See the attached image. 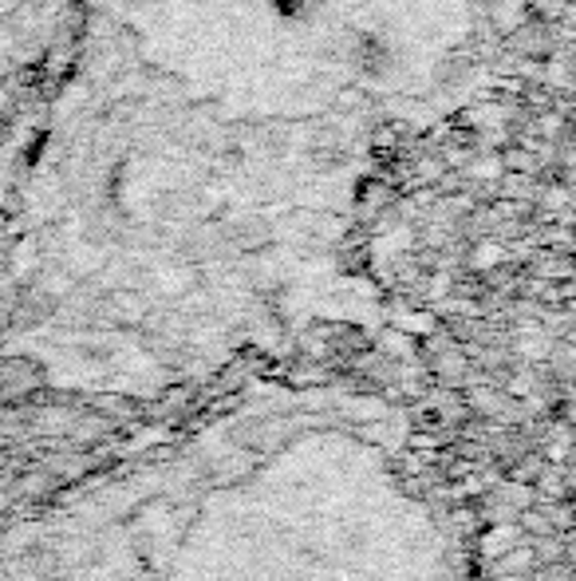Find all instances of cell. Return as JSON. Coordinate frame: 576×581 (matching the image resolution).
<instances>
[{
    "mask_svg": "<svg viewBox=\"0 0 576 581\" xmlns=\"http://www.w3.org/2000/svg\"><path fill=\"white\" fill-rule=\"evenodd\" d=\"M568 4H573V0H529V12L537 21L553 24V21H565L568 12H573Z\"/></svg>",
    "mask_w": 576,
    "mask_h": 581,
    "instance_id": "obj_3",
    "label": "cell"
},
{
    "mask_svg": "<svg viewBox=\"0 0 576 581\" xmlns=\"http://www.w3.org/2000/svg\"><path fill=\"white\" fill-rule=\"evenodd\" d=\"M0 581H474L411 419L261 388L0 534Z\"/></svg>",
    "mask_w": 576,
    "mask_h": 581,
    "instance_id": "obj_1",
    "label": "cell"
},
{
    "mask_svg": "<svg viewBox=\"0 0 576 581\" xmlns=\"http://www.w3.org/2000/svg\"><path fill=\"white\" fill-rule=\"evenodd\" d=\"M501 163H505V170H513V175H533L537 170V159H533L529 151H522V147H510V151L501 154Z\"/></svg>",
    "mask_w": 576,
    "mask_h": 581,
    "instance_id": "obj_4",
    "label": "cell"
},
{
    "mask_svg": "<svg viewBox=\"0 0 576 581\" xmlns=\"http://www.w3.org/2000/svg\"><path fill=\"white\" fill-rule=\"evenodd\" d=\"M486 16H489V28H494L498 36L522 33L525 24L533 21L529 0H489V4H486Z\"/></svg>",
    "mask_w": 576,
    "mask_h": 581,
    "instance_id": "obj_2",
    "label": "cell"
}]
</instances>
